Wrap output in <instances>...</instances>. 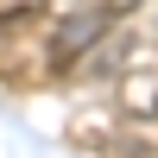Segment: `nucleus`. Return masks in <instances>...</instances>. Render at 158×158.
Returning a JSON list of instances; mask_svg holds the SVG:
<instances>
[{"instance_id": "nucleus-1", "label": "nucleus", "mask_w": 158, "mask_h": 158, "mask_svg": "<svg viewBox=\"0 0 158 158\" xmlns=\"http://www.w3.org/2000/svg\"><path fill=\"white\" fill-rule=\"evenodd\" d=\"M114 13H120V6H108V0H63L57 19H51V38H44L51 63H76V57H89V51L108 38Z\"/></svg>"}, {"instance_id": "nucleus-2", "label": "nucleus", "mask_w": 158, "mask_h": 158, "mask_svg": "<svg viewBox=\"0 0 158 158\" xmlns=\"http://www.w3.org/2000/svg\"><path fill=\"white\" fill-rule=\"evenodd\" d=\"M114 101H120L127 120H158V70H127Z\"/></svg>"}]
</instances>
